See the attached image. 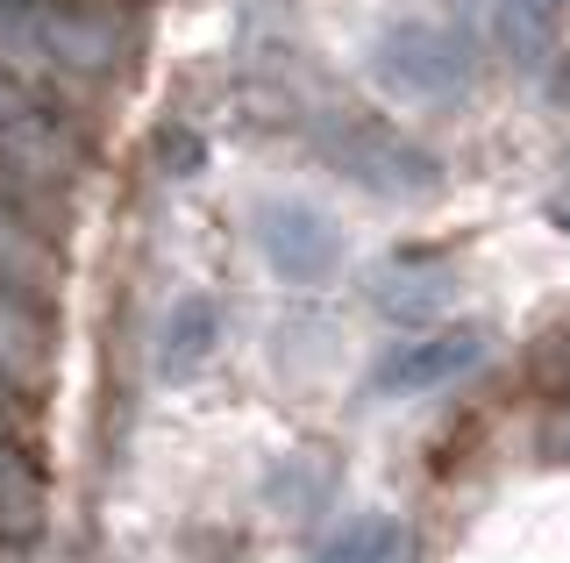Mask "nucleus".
I'll return each mask as SVG.
<instances>
[{"instance_id":"f257e3e1","label":"nucleus","mask_w":570,"mask_h":563,"mask_svg":"<svg viewBox=\"0 0 570 563\" xmlns=\"http://www.w3.org/2000/svg\"><path fill=\"white\" fill-rule=\"evenodd\" d=\"M379 72L400 86V93H456L471 79V50H463L456 29H435V22H400L392 37L379 43Z\"/></svg>"},{"instance_id":"f03ea898","label":"nucleus","mask_w":570,"mask_h":563,"mask_svg":"<svg viewBox=\"0 0 570 563\" xmlns=\"http://www.w3.org/2000/svg\"><path fill=\"white\" fill-rule=\"evenodd\" d=\"M557 14H563V0H499V29H507V43H513V50L549 43Z\"/></svg>"}]
</instances>
